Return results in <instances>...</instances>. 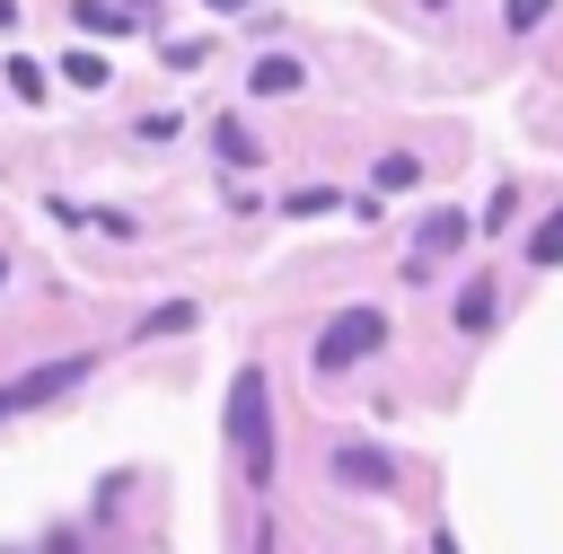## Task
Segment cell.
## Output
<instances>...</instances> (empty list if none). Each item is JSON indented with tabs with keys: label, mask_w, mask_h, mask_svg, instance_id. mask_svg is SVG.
<instances>
[{
	"label": "cell",
	"mask_w": 563,
	"mask_h": 554,
	"mask_svg": "<svg viewBox=\"0 0 563 554\" xmlns=\"http://www.w3.org/2000/svg\"><path fill=\"white\" fill-rule=\"evenodd\" d=\"M510 220H519V193H510V185H501V193H493V202H484V229H510Z\"/></svg>",
	"instance_id": "obj_14"
},
{
	"label": "cell",
	"mask_w": 563,
	"mask_h": 554,
	"mask_svg": "<svg viewBox=\"0 0 563 554\" xmlns=\"http://www.w3.org/2000/svg\"><path fill=\"white\" fill-rule=\"evenodd\" d=\"M62 70H70V79H79V88H106V53H70V62H62Z\"/></svg>",
	"instance_id": "obj_10"
},
{
	"label": "cell",
	"mask_w": 563,
	"mask_h": 554,
	"mask_svg": "<svg viewBox=\"0 0 563 554\" xmlns=\"http://www.w3.org/2000/svg\"><path fill=\"white\" fill-rule=\"evenodd\" d=\"M9 18H18V0H0V26H9Z\"/></svg>",
	"instance_id": "obj_18"
},
{
	"label": "cell",
	"mask_w": 563,
	"mask_h": 554,
	"mask_svg": "<svg viewBox=\"0 0 563 554\" xmlns=\"http://www.w3.org/2000/svg\"><path fill=\"white\" fill-rule=\"evenodd\" d=\"M457 237H466V211H431V220L413 229V264H405V273L422 281V273H431V264H440V255H449Z\"/></svg>",
	"instance_id": "obj_4"
},
{
	"label": "cell",
	"mask_w": 563,
	"mask_h": 554,
	"mask_svg": "<svg viewBox=\"0 0 563 554\" xmlns=\"http://www.w3.org/2000/svg\"><path fill=\"white\" fill-rule=\"evenodd\" d=\"M202 9H255V0H202Z\"/></svg>",
	"instance_id": "obj_17"
},
{
	"label": "cell",
	"mask_w": 563,
	"mask_h": 554,
	"mask_svg": "<svg viewBox=\"0 0 563 554\" xmlns=\"http://www.w3.org/2000/svg\"><path fill=\"white\" fill-rule=\"evenodd\" d=\"M70 18H79V26H88V35H97V26H106V35H114V26H123V18H132V9H114V0H70Z\"/></svg>",
	"instance_id": "obj_8"
},
{
	"label": "cell",
	"mask_w": 563,
	"mask_h": 554,
	"mask_svg": "<svg viewBox=\"0 0 563 554\" xmlns=\"http://www.w3.org/2000/svg\"><path fill=\"white\" fill-rule=\"evenodd\" d=\"M334 475L361 484V492H378V484H387V457H378V448H334Z\"/></svg>",
	"instance_id": "obj_6"
},
{
	"label": "cell",
	"mask_w": 563,
	"mask_h": 554,
	"mask_svg": "<svg viewBox=\"0 0 563 554\" xmlns=\"http://www.w3.org/2000/svg\"><path fill=\"white\" fill-rule=\"evenodd\" d=\"M229 440L246 457V484H273V413H264V369H238L229 387Z\"/></svg>",
	"instance_id": "obj_1"
},
{
	"label": "cell",
	"mask_w": 563,
	"mask_h": 554,
	"mask_svg": "<svg viewBox=\"0 0 563 554\" xmlns=\"http://www.w3.org/2000/svg\"><path fill=\"white\" fill-rule=\"evenodd\" d=\"M282 211H299V220H308V211H334V193H325V185H308V193H282Z\"/></svg>",
	"instance_id": "obj_13"
},
{
	"label": "cell",
	"mask_w": 563,
	"mask_h": 554,
	"mask_svg": "<svg viewBox=\"0 0 563 554\" xmlns=\"http://www.w3.org/2000/svg\"><path fill=\"white\" fill-rule=\"evenodd\" d=\"M167 62H176V70H202V62H211V44H202V35H185V44H167Z\"/></svg>",
	"instance_id": "obj_11"
},
{
	"label": "cell",
	"mask_w": 563,
	"mask_h": 554,
	"mask_svg": "<svg viewBox=\"0 0 563 554\" xmlns=\"http://www.w3.org/2000/svg\"><path fill=\"white\" fill-rule=\"evenodd\" d=\"M246 88H255V97H290V88H299V62H290V53H264V62L246 70Z\"/></svg>",
	"instance_id": "obj_5"
},
{
	"label": "cell",
	"mask_w": 563,
	"mask_h": 554,
	"mask_svg": "<svg viewBox=\"0 0 563 554\" xmlns=\"http://www.w3.org/2000/svg\"><path fill=\"white\" fill-rule=\"evenodd\" d=\"M457 325H466V334L493 325V281H466V290H457Z\"/></svg>",
	"instance_id": "obj_7"
},
{
	"label": "cell",
	"mask_w": 563,
	"mask_h": 554,
	"mask_svg": "<svg viewBox=\"0 0 563 554\" xmlns=\"http://www.w3.org/2000/svg\"><path fill=\"white\" fill-rule=\"evenodd\" d=\"M79 378H88V352H70V361H53V369H35V378H9V387H0V422L26 413V405H44V396H62V387H79Z\"/></svg>",
	"instance_id": "obj_3"
},
{
	"label": "cell",
	"mask_w": 563,
	"mask_h": 554,
	"mask_svg": "<svg viewBox=\"0 0 563 554\" xmlns=\"http://www.w3.org/2000/svg\"><path fill=\"white\" fill-rule=\"evenodd\" d=\"M545 9H554V0H510V9H501V18H510V26H537V18H545Z\"/></svg>",
	"instance_id": "obj_16"
},
{
	"label": "cell",
	"mask_w": 563,
	"mask_h": 554,
	"mask_svg": "<svg viewBox=\"0 0 563 554\" xmlns=\"http://www.w3.org/2000/svg\"><path fill=\"white\" fill-rule=\"evenodd\" d=\"M528 264H563V211H554V220L528 237Z\"/></svg>",
	"instance_id": "obj_9"
},
{
	"label": "cell",
	"mask_w": 563,
	"mask_h": 554,
	"mask_svg": "<svg viewBox=\"0 0 563 554\" xmlns=\"http://www.w3.org/2000/svg\"><path fill=\"white\" fill-rule=\"evenodd\" d=\"M387 343V317L378 308H343L325 334H317V369H343V361H369Z\"/></svg>",
	"instance_id": "obj_2"
},
{
	"label": "cell",
	"mask_w": 563,
	"mask_h": 554,
	"mask_svg": "<svg viewBox=\"0 0 563 554\" xmlns=\"http://www.w3.org/2000/svg\"><path fill=\"white\" fill-rule=\"evenodd\" d=\"M211 141H220V158H255V132H238V123H220Z\"/></svg>",
	"instance_id": "obj_12"
},
{
	"label": "cell",
	"mask_w": 563,
	"mask_h": 554,
	"mask_svg": "<svg viewBox=\"0 0 563 554\" xmlns=\"http://www.w3.org/2000/svg\"><path fill=\"white\" fill-rule=\"evenodd\" d=\"M0 273H9V264H0Z\"/></svg>",
	"instance_id": "obj_19"
},
{
	"label": "cell",
	"mask_w": 563,
	"mask_h": 554,
	"mask_svg": "<svg viewBox=\"0 0 563 554\" xmlns=\"http://www.w3.org/2000/svg\"><path fill=\"white\" fill-rule=\"evenodd\" d=\"M185 325H194V308H185V299H176V308H158V317H150V325H141V334H185Z\"/></svg>",
	"instance_id": "obj_15"
}]
</instances>
